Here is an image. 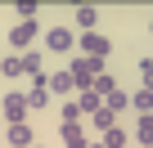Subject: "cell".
I'll return each mask as SVG.
<instances>
[{"mask_svg": "<svg viewBox=\"0 0 153 148\" xmlns=\"http://www.w3.org/2000/svg\"><path fill=\"white\" fill-rule=\"evenodd\" d=\"M131 108H135L140 117H144V112H153V90H144V85H140V90L131 94Z\"/></svg>", "mask_w": 153, "mask_h": 148, "instance_id": "cell-14", "label": "cell"}, {"mask_svg": "<svg viewBox=\"0 0 153 148\" xmlns=\"http://www.w3.org/2000/svg\"><path fill=\"white\" fill-rule=\"evenodd\" d=\"M76 27H81V32H95L99 27V9L95 5H76Z\"/></svg>", "mask_w": 153, "mask_h": 148, "instance_id": "cell-9", "label": "cell"}, {"mask_svg": "<svg viewBox=\"0 0 153 148\" xmlns=\"http://www.w3.org/2000/svg\"><path fill=\"white\" fill-rule=\"evenodd\" d=\"M59 139H63V148H86V144H90V139H86V130H81V121L59 126Z\"/></svg>", "mask_w": 153, "mask_h": 148, "instance_id": "cell-8", "label": "cell"}, {"mask_svg": "<svg viewBox=\"0 0 153 148\" xmlns=\"http://www.w3.org/2000/svg\"><path fill=\"white\" fill-rule=\"evenodd\" d=\"M72 121H81V108H76V99H63V108H59V126H72Z\"/></svg>", "mask_w": 153, "mask_h": 148, "instance_id": "cell-16", "label": "cell"}, {"mask_svg": "<svg viewBox=\"0 0 153 148\" xmlns=\"http://www.w3.org/2000/svg\"><path fill=\"white\" fill-rule=\"evenodd\" d=\"M27 90H5V99H0V117H5V126H23L27 121Z\"/></svg>", "mask_w": 153, "mask_h": 148, "instance_id": "cell-2", "label": "cell"}, {"mask_svg": "<svg viewBox=\"0 0 153 148\" xmlns=\"http://www.w3.org/2000/svg\"><path fill=\"white\" fill-rule=\"evenodd\" d=\"M86 148H108V144H104V139H90V144H86Z\"/></svg>", "mask_w": 153, "mask_h": 148, "instance_id": "cell-21", "label": "cell"}, {"mask_svg": "<svg viewBox=\"0 0 153 148\" xmlns=\"http://www.w3.org/2000/svg\"><path fill=\"white\" fill-rule=\"evenodd\" d=\"M14 9H18V18H36V0H18Z\"/></svg>", "mask_w": 153, "mask_h": 148, "instance_id": "cell-20", "label": "cell"}, {"mask_svg": "<svg viewBox=\"0 0 153 148\" xmlns=\"http://www.w3.org/2000/svg\"><path fill=\"white\" fill-rule=\"evenodd\" d=\"M76 45H81L86 58H108V54H113V40H108L104 32H81V36H76Z\"/></svg>", "mask_w": 153, "mask_h": 148, "instance_id": "cell-3", "label": "cell"}, {"mask_svg": "<svg viewBox=\"0 0 153 148\" xmlns=\"http://www.w3.org/2000/svg\"><path fill=\"white\" fill-rule=\"evenodd\" d=\"M32 148H41V139H36V144H32Z\"/></svg>", "mask_w": 153, "mask_h": 148, "instance_id": "cell-23", "label": "cell"}, {"mask_svg": "<svg viewBox=\"0 0 153 148\" xmlns=\"http://www.w3.org/2000/svg\"><path fill=\"white\" fill-rule=\"evenodd\" d=\"M126 139H131V135H126L122 126H108V130H104V144H108V148H126Z\"/></svg>", "mask_w": 153, "mask_h": 148, "instance_id": "cell-17", "label": "cell"}, {"mask_svg": "<svg viewBox=\"0 0 153 148\" xmlns=\"http://www.w3.org/2000/svg\"><path fill=\"white\" fill-rule=\"evenodd\" d=\"M90 121H95L99 130H108V126H117V112H108V108H99V112H95Z\"/></svg>", "mask_w": 153, "mask_h": 148, "instance_id": "cell-19", "label": "cell"}, {"mask_svg": "<svg viewBox=\"0 0 153 148\" xmlns=\"http://www.w3.org/2000/svg\"><path fill=\"white\" fill-rule=\"evenodd\" d=\"M144 148H153V144H144Z\"/></svg>", "mask_w": 153, "mask_h": 148, "instance_id": "cell-25", "label": "cell"}, {"mask_svg": "<svg viewBox=\"0 0 153 148\" xmlns=\"http://www.w3.org/2000/svg\"><path fill=\"white\" fill-rule=\"evenodd\" d=\"M135 139H140V148H144V144H153V112H144V117L135 121Z\"/></svg>", "mask_w": 153, "mask_h": 148, "instance_id": "cell-15", "label": "cell"}, {"mask_svg": "<svg viewBox=\"0 0 153 148\" xmlns=\"http://www.w3.org/2000/svg\"><path fill=\"white\" fill-rule=\"evenodd\" d=\"M0 77H23V54H5V58H0Z\"/></svg>", "mask_w": 153, "mask_h": 148, "instance_id": "cell-12", "label": "cell"}, {"mask_svg": "<svg viewBox=\"0 0 153 148\" xmlns=\"http://www.w3.org/2000/svg\"><path fill=\"white\" fill-rule=\"evenodd\" d=\"M0 148H5V139H0Z\"/></svg>", "mask_w": 153, "mask_h": 148, "instance_id": "cell-24", "label": "cell"}, {"mask_svg": "<svg viewBox=\"0 0 153 148\" xmlns=\"http://www.w3.org/2000/svg\"><path fill=\"white\" fill-rule=\"evenodd\" d=\"M0 58H5V54H0Z\"/></svg>", "mask_w": 153, "mask_h": 148, "instance_id": "cell-26", "label": "cell"}, {"mask_svg": "<svg viewBox=\"0 0 153 148\" xmlns=\"http://www.w3.org/2000/svg\"><path fill=\"white\" fill-rule=\"evenodd\" d=\"M5 144L9 148H32L36 144V135H32V126L23 121V126H5Z\"/></svg>", "mask_w": 153, "mask_h": 148, "instance_id": "cell-6", "label": "cell"}, {"mask_svg": "<svg viewBox=\"0 0 153 148\" xmlns=\"http://www.w3.org/2000/svg\"><path fill=\"white\" fill-rule=\"evenodd\" d=\"M45 77H50V72H45ZM27 108H32V112H45V108H50V85H45V81H32V90H27Z\"/></svg>", "mask_w": 153, "mask_h": 148, "instance_id": "cell-7", "label": "cell"}, {"mask_svg": "<svg viewBox=\"0 0 153 148\" xmlns=\"http://www.w3.org/2000/svg\"><path fill=\"white\" fill-rule=\"evenodd\" d=\"M45 85H50V94H59V99H76V81H72L68 67H63V72H50Z\"/></svg>", "mask_w": 153, "mask_h": 148, "instance_id": "cell-5", "label": "cell"}, {"mask_svg": "<svg viewBox=\"0 0 153 148\" xmlns=\"http://www.w3.org/2000/svg\"><path fill=\"white\" fill-rule=\"evenodd\" d=\"M104 108H108V112H126V108H131V94H126V90L117 85V90H113V94L104 99Z\"/></svg>", "mask_w": 153, "mask_h": 148, "instance_id": "cell-13", "label": "cell"}, {"mask_svg": "<svg viewBox=\"0 0 153 148\" xmlns=\"http://www.w3.org/2000/svg\"><path fill=\"white\" fill-rule=\"evenodd\" d=\"M76 108H81V112H90V117H95V112L104 108V99H99L95 90H76Z\"/></svg>", "mask_w": 153, "mask_h": 148, "instance_id": "cell-11", "label": "cell"}, {"mask_svg": "<svg viewBox=\"0 0 153 148\" xmlns=\"http://www.w3.org/2000/svg\"><path fill=\"white\" fill-rule=\"evenodd\" d=\"M149 36H153V18H149Z\"/></svg>", "mask_w": 153, "mask_h": 148, "instance_id": "cell-22", "label": "cell"}, {"mask_svg": "<svg viewBox=\"0 0 153 148\" xmlns=\"http://www.w3.org/2000/svg\"><path fill=\"white\" fill-rule=\"evenodd\" d=\"M72 45H76V36H72V27H63V23H54V27L45 32V49H54V54H72Z\"/></svg>", "mask_w": 153, "mask_h": 148, "instance_id": "cell-4", "label": "cell"}, {"mask_svg": "<svg viewBox=\"0 0 153 148\" xmlns=\"http://www.w3.org/2000/svg\"><path fill=\"white\" fill-rule=\"evenodd\" d=\"M23 77L45 81V67H41V54H36V49H27V54H23Z\"/></svg>", "mask_w": 153, "mask_h": 148, "instance_id": "cell-10", "label": "cell"}, {"mask_svg": "<svg viewBox=\"0 0 153 148\" xmlns=\"http://www.w3.org/2000/svg\"><path fill=\"white\" fill-rule=\"evenodd\" d=\"M140 77H144V90H153V58L140 54Z\"/></svg>", "mask_w": 153, "mask_h": 148, "instance_id": "cell-18", "label": "cell"}, {"mask_svg": "<svg viewBox=\"0 0 153 148\" xmlns=\"http://www.w3.org/2000/svg\"><path fill=\"white\" fill-rule=\"evenodd\" d=\"M36 40H41V18H18L9 27V40L5 45H9V54H27Z\"/></svg>", "mask_w": 153, "mask_h": 148, "instance_id": "cell-1", "label": "cell"}]
</instances>
